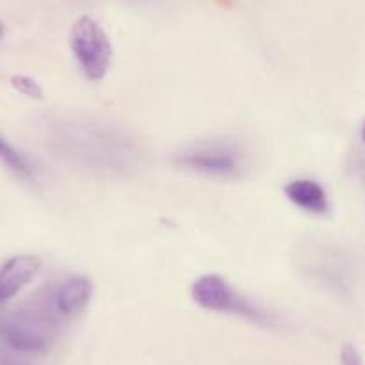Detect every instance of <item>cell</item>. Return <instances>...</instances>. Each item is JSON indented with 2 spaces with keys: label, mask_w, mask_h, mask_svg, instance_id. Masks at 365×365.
I'll return each instance as SVG.
<instances>
[{
  "label": "cell",
  "mask_w": 365,
  "mask_h": 365,
  "mask_svg": "<svg viewBox=\"0 0 365 365\" xmlns=\"http://www.w3.org/2000/svg\"><path fill=\"white\" fill-rule=\"evenodd\" d=\"M68 45L81 73L91 83L106 79L113 65V43L93 16L83 15L72 24Z\"/></svg>",
  "instance_id": "2"
},
{
  "label": "cell",
  "mask_w": 365,
  "mask_h": 365,
  "mask_svg": "<svg viewBox=\"0 0 365 365\" xmlns=\"http://www.w3.org/2000/svg\"><path fill=\"white\" fill-rule=\"evenodd\" d=\"M0 365H26L13 354V351L0 349Z\"/></svg>",
  "instance_id": "11"
},
{
  "label": "cell",
  "mask_w": 365,
  "mask_h": 365,
  "mask_svg": "<svg viewBox=\"0 0 365 365\" xmlns=\"http://www.w3.org/2000/svg\"><path fill=\"white\" fill-rule=\"evenodd\" d=\"M54 307H27L0 322V342L19 354H45L58 333Z\"/></svg>",
  "instance_id": "1"
},
{
  "label": "cell",
  "mask_w": 365,
  "mask_h": 365,
  "mask_svg": "<svg viewBox=\"0 0 365 365\" xmlns=\"http://www.w3.org/2000/svg\"><path fill=\"white\" fill-rule=\"evenodd\" d=\"M11 86L19 91L20 96L27 97L33 101H43L45 99V90L41 83L34 77L26 76V73H15L11 77Z\"/></svg>",
  "instance_id": "9"
},
{
  "label": "cell",
  "mask_w": 365,
  "mask_h": 365,
  "mask_svg": "<svg viewBox=\"0 0 365 365\" xmlns=\"http://www.w3.org/2000/svg\"><path fill=\"white\" fill-rule=\"evenodd\" d=\"M361 140H364V143H365V124H364V129H361Z\"/></svg>",
  "instance_id": "13"
},
{
  "label": "cell",
  "mask_w": 365,
  "mask_h": 365,
  "mask_svg": "<svg viewBox=\"0 0 365 365\" xmlns=\"http://www.w3.org/2000/svg\"><path fill=\"white\" fill-rule=\"evenodd\" d=\"M190 296L194 299V303L206 312L238 315V317H244L247 321L256 322V324H267V322H270L265 312L255 307L244 296H240L230 285V282L226 278H222L220 274L208 272L199 276L192 283Z\"/></svg>",
  "instance_id": "3"
},
{
  "label": "cell",
  "mask_w": 365,
  "mask_h": 365,
  "mask_svg": "<svg viewBox=\"0 0 365 365\" xmlns=\"http://www.w3.org/2000/svg\"><path fill=\"white\" fill-rule=\"evenodd\" d=\"M175 163L185 170L197 172L208 178H237L244 168V154L235 143L208 142L197 143L175 156Z\"/></svg>",
  "instance_id": "4"
},
{
  "label": "cell",
  "mask_w": 365,
  "mask_h": 365,
  "mask_svg": "<svg viewBox=\"0 0 365 365\" xmlns=\"http://www.w3.org/2000/svg\"><path fill=\"white\" fill-rule=\"evenodd\" d=\"M287 201L308 215H326L329 212V197L321 182L310 178L292 179L283 188Z\"/></svg>",
  "instance_id": "7"
},
{
  "label": "cell",
  "mask_w": 365,
  "mask_h": 365,
  "mask_svg": "<svg viewBox=\"0 0 365 365\" xmlns=\"http://www.w3.org/2000/svg\"><path fill=\"white\" fill-rule=\"evenodd\" d=\"M41 270L36 255H16L0 265V304L15 299L26 287L34 282Z\"/></svg>",
  "instance_id": "5"
},
{
  "label": "cell",
  "mask_w": 365,
  "mask_h": 365,
  "mask_svg": "<svg viewBox=\"0 0 365 365\" xmlns=\"http://www.w3.org/2000/svg\"><path fill=\"white\" fill-rule=\"evenodd\" d=\"M4 34H6V27H4V24L0 22V40L4 38Z\"/></svg>",
  "instance_id": "12"
},
{
  "label": "cell",
  "mask_w": 365,
  "mask_h": 365,
  "mask_svg": "<svg viewBox=\"0 0 365 365\" xmlns=\"http://www.w3.org/2000/svg\"><path fill=\"white\" fill-rule=\"evenodd\" d=\"M340 365H364L360 351L353 344H344L340 349Z\"/></svg>",
  "instance_id": "10"
},
{
  "label": "cell",
  "mask_w": 365,
  "mask_h": 365,
  "mask_svg": "<svg viewBox=\"0 0 365 365\" xmlns=\"http://www.w3.org/2000/svg\"><path fill=\"white\" fill-rule=\"evenodd\" d=\"M93 297V283L88 276L76 274L66 278L52 294V307L61 321H72L84 314Z\"/></svg>",
  "instance_id": "6"
},
{
  "label": "cell",
  "mask_w": 365,
  "mask_h": 365,
  "mask_svg": "<svg viewBox=\"0 0 365 365\" xmlns=\"http://www.w3.org/2000/svg\"><path fill=\"white\" fill-rule=\"evenodd\" d=\"M0 161H4L16 174L24 175V178H33V167L29 165L27 158L20 150H16L2 135H0Z\"/></svg>",
  "instance_id": "8"
}]
</instances>
